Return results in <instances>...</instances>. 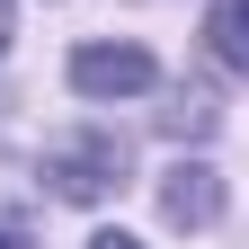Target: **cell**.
<instances>
[{
    "instance_id": "3",
    "label": "cell",
    "mask_w": 249,
    "mask_h": 249,
    "mask_svg": "<svg viewBox=\"0 0 249 249\" xmlns=\"http://www.w3.org/2000/svg\"><path fill=\"white\" fill-rule=\"evenodd\" d=\"M160 213H169V231H213V223L231 213L223 169H213V160H178V169H160Z\"/></svg>"
},
{
    "instance_id": "2",
    "label": "cell",
    "mask_w": 249,
    "mask_h": 249,
    "mask_svg": "<svg viewBox=\"0 0 249 249\" xmlns=\"http://www.w3.org/2000/svg\"><path fill=\"white\" fill-rule=\"evenodd\" d=\"M62 80H71L80 98H151V89H160V53L134 45V36H89V45H71Z\"/></svg>"
},
{
    "instance_id": "1",
    "label": "cell",
    "mask_w": 249,
    "mask_h": 249,
    "mask_svg": "<svg viewBox=\"0 0 249 249\" xmlns=\"http://www.w3.org/2000/svg\"><path fill=\"white\" fill-rule=\"evenodd\" d=\"M124 178H134V142L107 134V124H62V134H45L36 151V187L53 205H116L124 196Z\"/></svg>"
},
{
    "instance_id": "6",
    "label": "cell",
    "mask_w": 249,
    "mask_h": 249,
    "mask_svg": "<svg viewBox=\"0 0 249 249\" xmlns=\"http://www.w3.org/2000/svg\"><path fill=\"white\" fill-rule=\"evenodd\" d=\"M0 249H45V240H36V223H27V213L0 205Z\"/></svg>"
},
{
    "instance_id": "7",
    "label": "cell",
    "mask_w": 249,
    "mask_h": 249,
    "mask_svg": "<svg viewBox=\"0 0 249 249\" xmlns=\"http://www.w3.org/2000/svg\"><path fill=\"white\" fill-rule=\"evenodd\" d=\"M89 249H142V240H134V231H116V223H107V231H89Z\"/></svg>"
},
{
    "instance_id": "5",
    "label": "cell",
    "mask_w": 249,
    "mask_h": 249,
    "mask_svg": "<svg viewBox=\"0 0 249 249\" xmlns=\"http://www.w3.org/2000/svg\"><path fill=\"white\" fill-rule=\"evenodd\" d=\"M213 116H223L213 89H169V98H160V124H169V134H213Z\"/></svg>"
},
{
    "instance_id": "4",
    "label": "cell",
    "mask_w": 249,
    "mask_h": 249,
    "mask_svg": "<svg viewBox=\"0 0 249 249\" xmlns=\"http://www.w3.org/2000/svg\"><path fill=\"white\" fill-rule=\"evenodd\" d=\"M205 53L249 80V0H205Z\"/></svg>"
},
{
    "instance_id": "8",
    "label": "cell",
    "mask_w": 249,
    "mask_h": 249,
    "mask_svg": "<svg viewBox=\"0 0 249 249\" xmlns=\"http://www.w3.org/2000/svg\"><path fill=\"white\" fill-rule=\"evenodd\" d=\"M18 45V0H0V53Z\"/></svg>"
}]
</instances>
